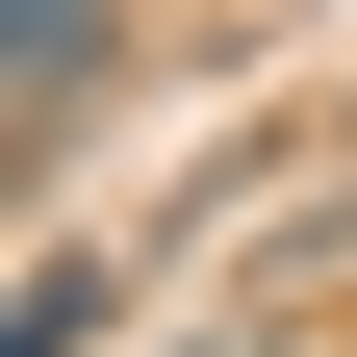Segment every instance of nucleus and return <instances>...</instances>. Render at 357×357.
Wrapping results in <instances>:
<instances>
[{
	"instance_id": "nucleus-2",
	"label": "nucleus",
	"mask_w": 357,
	"mask_h": 357,
	"mask_svg": "<svg viewBox=\"0 0 357 357\" xmlns=\"http://www.w3.org/2000/svg\"><path fill=\"white\" fill-rule=\"evenodd\" d=\"M0 357H102V255H26V306H0Z\"/></svg>"
},
{
	"instance_id": "nucleus-1",
	"label": "nucleus",
	"mask_w": 357,
	"mask_h": 357,
	"mask_svg": "<svg viewBox=\"0 0 357 357\" xmlns=\"http://www.w3.org/2000/svg\"><path fill=\"white\" fill-rule=\"evenodd\" d=\"M102 77H128V0H0V153L26 178L102 128Z\"/></svg>"
}]
</instances>
